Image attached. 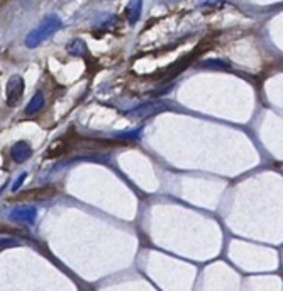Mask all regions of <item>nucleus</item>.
<instances>
[{
	"label": "nucleus",
	"instance_id": "5",
	"mask_svg": "<svg viewBox=\"0 0 283 291\" xmlns=\"http://www.w3.org/2000/svg\"><path fill=\"white\" fill-rule=\"evenodd\" d=\"M37 216V210L34 206H19L10 211V220L12 221H24V223H34Z\"/></svg>",
	"mask_w": 283,
	"mask_h": 291
},
{
	"label": "nucleus",
	"instance_id": "11",
	"mask_svg": "<svg viewBox=\"0 0 283 291\" xmlns=\"http://www.w3.org/2000/svg\"><path fill=\"white\" fill-rule=\"evenodd\" d=\"M115 138H117V140H126V141L139 140V138H141V130L127 131V133H119V135H115Z\"/></svg>",
	"mask_w": 283,
	"mask_h": 291
},
{
	"label": "nucleus",
	"instance_id": "1",
	"mask_svg": "<svg viewBox=\"0 0 283 291\" xmlns=\"http://www.w3.org/2000/svg\"><path fill=\"white\" fill-rule=\"evenodd\" d=\"M61 24L63 23L58 15H55V14L48 15V17L42 19L41 23L26 36L24 45L28 46V48H37L41 43H44L46 39H50L53 34L58 33V31L61 29Z\"/></svg>",
	"mask_w": 283,
	"mask_h": 291
},
{
	"label": "nucleus",
	"instance_id": "16",
	"mask_svg": "<svg viewBox=\"0 0 283 291\" xmlns=\"http://www.w3.org/2000/svg\"><path fill=\"white\" fill-rule=\"evenodd\" d=\"M4 191V188H0V193H2Z\"/></svg>",
	"mask_w": 283,
	"mask_h": 291
},
{
	"label": "nucleus",
	"instance_id": "14",
	"mask_svg": "<svg viewBox=\"0 0 283 291\" xmlns=\"http://www.w3.org/2000/svg\"><path fill=\"white\" fill-rule=\"evenodd\" d=\"M24 179H26V174H20V176H19V179H17V181H15V182H14V186H12V191H17V188L20 186V184H22V182H24Z\"/></svg>",
	"mask_w": 283,
	"mask_h": 291
},
{
	"label": "nucleus",
	"instance_id": "6",
	"mask_svg": "<svg viewBox=\"0 0 283 291\" xmlns=\"http://www.w3.org/2000/svg\"><path fill=\"white\" fill-rule=\"evenodd\" d=\"M31 155H33V148L28 141H17L10 148V157L15 163H24Z\"/></svg>",
	"mask_w": 283,
	"mask_h": 291
},
{
	"label": "nucleus",
	"instance_id": "9",
	"mask_svg": "<svg viewBox=\"0 0 283 291\" xmlns=\"http://www.w3.org/2000/svg\"><path fill=\"white\" fill-rule=\"evenodd\" d=\"M42 108H44V92L37 91L34 96L31 97L28 106H26V114H28V116H34V114L39 113Z\"/></svg>",
	"mask_w": 283,
	"mask_h": 291
},
{
	"label": "nucleus",
	"instance_id": "7",
	"mask_svg": "<svg viewBox=\"0 0 283 291\" xmlns=\"http://www.w3.org/2000/svg\"><path fill=\"white\" fill-rule=\"evenodd\" d=\"M56 189L55 188H41V189H33V191H26V193H20L17 194L15 201H26V199H48L51 196H55Z\"/></svg>",
	"mask_w": 283,
	"mask_h": 291
},
{
	"label": "nucleus",
	"instance_id": "13",
	"mask_svg": "<svg viewBox=\"0 0 283 291\" xmlns=\"http://www.w3.org/2000/svg\"><path fill=\"white\" fill-rule=\"evenodd\" d=\"M9 245H19L17 240H10V239H0V247H9Z\"/></svg>",
	"mask_w": 283,
	"mask_h": 291
},
{
	"label": "nucleus",
	"instance_id": "10",
	"mask_svg": "<svg viewBox=\"0 0 283 291\" xmlns=\"http://www.w3.org/2000/svg\"><path fill=\"white\" fill-rule=\"evenodd\" d=\"M66 51L75 56H83L85 53H87V45H85L82 39H72L70 43L66 45Z\"/></svg>",
	"mask_w": 283,
	"mask_h": 291
},
{
	"label": "nucleus",
	"instance_id": "2",
	"mask_svg": "<svg viewBox=\"0 0 283 291\" xmlns=\"http://www.w3.org/2000/svg\"><path fill=\"white\" fill-rule=\"evenodd\" d=\"M24 96V78L20 75H12L5 86V102L9 108H17Z\"/></svg>",
	"mask_w": 283,
	"mask_h": 291
},
{
	"label": "nucleus",
	"instance_id": "4",
	"mask_svg": "<svg viewBox=\"0 0 283 291\" xmlns=\"http://www.w3.org/2000/svg\"><path fill=\"white\" fill-rule=\"evenodd\" d=\"M167 108L168 104L163 102V100H151V102H144L134 109L127 111L126 116H131V118H148V116L161 113V111H164Z\"/></svg>",
	"mask_w": 283,
	"mask_h": 291
},
{
	"label": "nucleus",
	"instance_id": "15",
	"mask_svg": "<svg viewBox=\"0 0 283 291\" xmlns=\"http://www.w3.org/2000/svg\"><path fill=\"white\" fill-rule=\"evenodd\" d=\"M9 2H10V0H0V9L5 7V5H7Z\"/></svg>",
	"mask_w": 283,
	"mask_h": 291
},
{
	"label": "nucleus",
	"instance_id": "12",
	"mask_svg": "<svg viewBox=\"0 0 283 291\" xmlns=\"http://www.w3.org/2000/svg\"><path fill=\"white\" fill-rule=\"evenodd\" d=\"M200 68H212V70H221V68H227L226 63L219 61V60H210V61H204L199 65Z\"/></svg>",
	"mask_w": 283,
	"mask_h": 291
},
{
	"label": "nucleus",
	"instance_id": "3",
	"mask_svg": "<svg viewBox=\"0 0 283 291\" xmlns=\"http://www.w3.org/2000/svg\"><path fill=\"white\" fill-rule=\"evenodd\" d=\"M197 56H199V50H195V51H192V53H186L183 58H180V60L175 61L173 65H170L167 70H163L161 73H159L161 80H172V78L180 75L181 72H185L186 68H188L192 63H194V60H195Z\"/></svg>",
	"mask_w": 283,
	"mask_h": 291
},
{
	"label": "nucleus",
	"instance_id": "8",
	"mask_svg": "<svg viewBox=\"0 0 283 291\" xmlns=\"http://www.w3.org/2000/svg\"><path fill=\"white\" fill-rule=\"evenodd\" d=\"M141 10H143V0H129V4H127L124 9V15L127 23L134 26L141 17Z\"/></svg>",
	"mask_w": 283,
	"mask_h": 291
}]
</instances>
